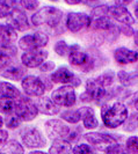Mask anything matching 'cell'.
Returning a JSON list of instances; mask_svg holds the SVG:
<instances>
[{"label":"cell","instance_id":"1","mask_svg":"<svg viewBox=\"0 0 138 154\" xmlns=\"http://www.w3.org/2000/svg\"><path fill=\"white\" fill-rule=\"evenodd\" d=\"M129 115V107L120 100H110L100 108V117L105 128L116 130L122 126Z\"/></svg>","mask_w":138,"mask_h":154},{"label":"cell","instance_id":"2","mask_svg":"<svg viewBox=\"0 0 138 154\" xmlns=\"http://www.w3.org/2000/svg\"><path fill=\"white\" fill-rule=\"evenodd\" d=\"M64 12L59 7L44 5L34 12L30 16V23L33 28L46 27L51 30H58L64 21Z\"/></svg>","mask_w":138,"mask_h":154},{"label":"cell","instance_id":"3","mask_svg":"<svg viewBox=\"0 0 138 154\" xmlns=\"http://www.w3.org/2000/svg\"><path fill=\"white\" fill-rule=\"evenodd\" d=\"M20 140L22 145L28 149H43L48 146V138L45 133L39 130L36 126L26 125L22 126L19 131Z\"/></svg>","mask_w":138,"mask_h":154},{"label":"cell","instance_id":"4","mask_svg":"<svg viewBox=\"0 0 138 154\" xmlns=\"http://www.w3.org/2000/svg\"><path fill=\"white\" fill-rule=\"evenodd\" d=\"M83 138L91 144L96 151L103 152L105 147L113 144V143H124L125 138L120 133H111V132H101V131H88L84 133Z\"/></svg>","mask_w":138,"mask_h":154},{"label":"cell","instance_id":"5","mask_svg":"<svg viewBox=\"0 0 138 154\" xmlns=\"http://www.w3.org/2000/svg\"><path fill=\"white\" fill-rule=\"evenodd\" d=\"M91 21L92 19L88 13L71 11L67 12L64 17V27L71 34H79L89 29Z\"/></svg>","mask_w":138,"mask_h":154},{"label":"cell","instance_id":"6","mask_svg":"<svg viewBox=\"0 0 138 154\" xmlns=\"http://www.w3.org/2000/svg\"><path fill=\"white\" fill-rule=\"evenodd\" d=\"M14 114L23 123H29L37 118L39 111L36 106V102L33 101L31 97L27 96V95H21L16 100Z\"/></svg>","mask_w":138,"mask_h":154},{"label":"cell","instance_id":"7","mask_svg":"<svg viewBox=\"0 0 138 154\" xmlns=\"http://www.w3.org/2000/svg\"><path fill=\"white\" fill-rule=\"evenodd\" d=\"M50 96L61 108H72L78 102L77 92L72 85H59L51 91Z\"/></svg>","mask_w":138,"mask_h":154},{"label":"cell","instance_id":"8","mask_svg":"<svg viewBox=\"0 0 138 154\" xmlns=\"http://www.w3.org/2000/svg\"><path fill=\"white\" fill-rule=\"evenodd\" d=\"M70 124L64 122L61 118H50L44 122V133L50 140L66 139L71 131Z\"/></svg>","mask_w":138,"mask_h":154},{"label":"cell","instance_id":"9","mask_svg":"<svg viewBox=\"0 0 138 154\" xmlns=\"http://www.w3.org/2000/svg\"><path fill=\"white\" fill-rule=\"evenodd\" d=\"M21 82V89L24 95L29 97H39L42 95H45L48 92L44 82L42 81L41 77L35 74H27L22 78Z\"/></svg>","mask_w":138,"mask_h":154},{"label":"cell","instance_id":"10","mask_svg":"<svg viewBox=\"0 0 138 154\" xmlns=\"http://www.w3.org/2000/svg\"><path fill=\"white\" fill-rule=\"evenodd\" d=\"M85 92L91 96L93 103L99 104L100 107L103 103L111 100L109 89L100 85L95 78H88L86 80V82H85Z\"/></svg>","mask_w":138,"mask_h":154},{"label":"cell","instance_id":"11","mask_svg":"<svg viewBox=\"0 0 138 154\" xmlns=\"http://www.w3.org/2000/svg\"><path fill=\"white\" fill-rule=\"evenodd\" d=\"M49 57V51L45 49H33L22 51L20 54V62L27 69H39Z\"/></svg>","mask_w":138,"mask_h":154},{"label":"cell","instance_id":"12","mask_svg":"<svg viewBox=\"0 0 138 154\" xmlns=\"http://www.w3.org/2000/svg\"><path fill=\"white\" fill-rule=\"evenodd\" d=\"M6 23L12 26L19 32L28 31L31 28L30 17H28L26 12L20 7L12 9L9 15L6 17Z\"/></svg>","mask_w":138,"mask_h":154},{"label":"cell","instance_id":"13","mask_svg":"<svg viewBox=\"0 0 138 154\" xmlns=\"http://www.w3.org/2000/svg\"><path fill=\"white\" fill-rule=\"evenodd\" d=\"M108 14L115 22L120 23V24H130V26H133L136 23V21H137L135 19L133 14L128 9L127 6L117 5V4L109 5Z\"/></svg>","mask_w":138,"mask_h":154},{"label":"cell","instance_id":"14","mask_svg":"<svg viewBox=\"0 0 138 154\" xmlns=\"http://www.w3.org/2000/svg\"><path fill=\"white\" fill-rule=\"evenodd\" d=\"M113 59L121 66L136 64L138 63V50H132L127 46H118L113 51Z\"/></svg>","mask_w":138,"mask_h":154},{"label":"cell","instance_id":"15","mask_svg":"<svg viewBox=\"0 0 138 154\" xmlns=\"http://www.w3.org/2000/svg\"><path fill=\"white\" fill-rule=\"evenodd\" d=\"M78 74L70 69L67 65H61L55 69L54 72L50 73L51 81L55 85H72Z\"/></svg>","mask_w":138,"mask_h":154},{"label":"cell","instance_id":"16","mask_svg":"<svg viewBox=\"0 0 138 154\" xmlns=\"http://www.w3.org/2000/svg\"><path fill=\"white\" fill-rule=\"evenodd\" d=\"M27 67H24L21 62H11L4 69L0 71V77L12 81H21L24 75H27Z\"/></svg>","mask_w":138,"mask_h":154},{"label":"cell","instance_id":"17","mask_svg":"<svg viewBox=\"0 0 138 154\" xmlns=\"http://www.w3.org/2000/svg\"><path fill=\"white\" fill-rule=\"evenodd\" d=\"M81 110V115H83V119H81V123H83V128L87 131H92V130H96L99 129L100 122L96 117L95 114V109L93 108L92 106H81L79 107Z\"/></svg>","mask_w":138,"mask_h":154},{"label":"cell","instance_id":"18","mask_svg":"<svg viewBox=\"0 0 138 154\" xmlns=\"http://www.w3.org/2000/svg\"><path fill=\"white\" fill-rule=\"evenodd\" d=\"M36 106L39 108V114H42V115L56 116L59 115V112H61V107L51 99V96H48V95H42V96L37 97Z\"/></svg>","mask_w":138,"mask_h":154},{"label":"cell","instance_id":"19","mask_svg":"<svg viewBox=\"0 0 138 154\" xmlns=\"http://www.w3.org/2000/svg\"><path fill=\"white\" fill-rule=\"evenodd\" d=\"M19 31L7 23L2 24L0 30V46H8L15 44L19 41Z\"/></svg>","mask_w":138,"mask_h":154},{"label":"cell","instance_id":"20","mask_svg":"<svg viewBox=\"0 0 138 154\" xmlns=\"http://www.w3.org/2000/svg\"><path fill=\"white\" fill-rule=\"evenodd\" d=\"M116 80L120 85L124 87H135L138 85V71H127L120 69L116 73Z\"/></svg>","mask_w":138,"mask_h":154},{"label":"cell","instance_id":"21","mask_svg":"<svg viewBox=\"0 0 138 154\" xmlns=\"http://www.w3.org/2000/svg\"><path fill=\"white\" fill-rule=\"evenodd\" d=\"M92 19V17H91ZM115 26V21L109 15L101 16V17H95L92 19L91 26H89V31H95V32H105L108 31L110 28Z\"/></svg>","mask_w":138,"mask_h":154},{"label":"cell","instance_id":"22","mask_svg":"<svg viewBox=\"0 0 138 154\" xmlns=\"http://www.w3.org/2000/svg\"><path fill=\"white\" fill-rule=\"evenodd\" d=\"M73 145L66 139H55L51 140V145L48 148V153L51 154H67L72 153Z\"/></svg>","mask_w":138,"mask_h":154},{"label":"cell","instance_id":"23","mask_svg":"<svg viewBox=\"0 0 138 154\" xmlns=\"http://www.w3.org/2000/svg\"><path fill=\"white\" fill-rule=\"evenodd\" d=\"M59 118H61L64 122H66L70 125H77L81 122L83 115L80 108H67L64 111L59 112Z\"/></svg>","mask_w":138,"mask_h":154},{"label":"cell","instance_id":"24","mask_svg":"<svg viewBox=\"0 0 138 154\" xmlns=\"http://www.w3.org/2000/svg\"><path fill=\"white\" fill-rule=\"evenodd\" d=\"M0 95L13 99V100H17L22 95V92L14 84L6 81V80H2V81H0Z\"/></svg>","mask_w":138,"mask_h":154},{"label":"cell","instance_id":"25","mask_svg":"<svg viewBox=\"0 0 138 154\" xmlns=\"http://www.w3.org/2000/svg\"><path fill=\"white\" fill-rule=\"evenodd\" d=\"M17 48L21 51H28L33 49H39L37 44V39L34 32L31 34H26L22 37H20L17 41Z\"/></svg>","mask_w":138,"mask_h":154},{"label":"cell","instance_id":"26","mask_svg":"<svg viewBox=\"0 0 138 154\" xmlns=\"http://www.w3.org/2000/svg\"><path fill=\"white\" fill-rule=\"evenodd\" d=\"M1 153H9V154H22L26 151V147L22 145L21 141L16 139H8V141L0 147Z\"/></svg>","mask_w":138,"mask_h":154},{"label":"cell","instance_id":"27","mask_svg":"<svg viewBox=\"0 0 138 154\" xmlns=\"http://www.w3.org/2000/svg\"><path fill=\"white\" fill-rule=\"evenodd\" d=\"M95 79L98 80L101 86H103L105 88H110L111 86H114L116 81V72L113 69H106L103 72H101L98 74Z\"/></svg>","mask_w":138,"mask_h":154},{"label":"cell","instance_id":"28","mask_svg":"<svg viewBox=\"0 0 138 154\" xmlns=\"http://www.w3.org/2000/svg\"><path fill=\"white\" fill-rule=\"evenodd\" d=\"M122 129L127 133H132L138 130V111L133 110L132 112H129L125 122L122 124Z\"/></svg>","mask_w":138,"mask_h":154},{"label":"cell","instance_id":"29","mask_svg":"<svg viewBox=\"0 0 138 154\" xmlns=\"http://www.w3.org/2000/svg\"><path fill=\"white\" fill-rule=\"evenodd\" d=\"M16 100L9 99V97H5L0 95V114L1 115H11L14 112L15 109Z\"/></svg>","mask_w":138,"mask_h":154},{"label":"cell","instance_id":"30","mask_svg":"<svg viewBox=\"0 0 138 154\" xmlns=\"http://www.w3.org/2000/svg\"><path fill=\"white\" fill-rule=\"evenodd\" d=\"M52 50H54V52L58 57L65 58L70 54V44L65 39H58V41L55 42L54 46H52Z\"/></svg>","mask_w":138,"mask_h":154},{"label":"cell","instance_id":"31","mask_svg":"<svg viewBox=\"0 0 138 154\" xmlns=\"http://www.w3.org/2000/svg\"><path fill=\"white\" fill-rule=\"evenodd\" d=\"M19 7L23 9L24 12L34 13L41 7V2H39V0H20Z\"/></svg>","mask_w":138,"mask_h":154},{"label":"cell","instance_id":"32","mask_svg":"<svg viewBox=\"0 0 138 154\" xmlns=\"http://www.w3.org/2000/svg\"><path fill=\"white\" fill-rule=\"evenodd\" d=\"M23 122L13 112L11 115H7L5 118V126L7 130H17Z\"/></svg>","mask_w":138,"mask_h":154},{"label":"cell","instance_id":"33","mask_svg":"<svg viewBox=\"0 0 138 154\" xmlns=\"http://www.w3.org/2000/svg\"><path fill=\"white\" fill-rule=\"evenodd\" d=\"M108 12H109V5H107V4H99V5L92 7L91 12H89V15H91L92 19H95V17L109 15Z\"/></svg>","mask_w":138,"mask_h":154},{"label":"cell","instance_id":"34","mask_svg":"<svg viewBox=\"0 0 138 154\" xmlns=\"http://www.w3.org/2000/svg\"><path fill=\"white\" fill-rule=\"evenodd\" d=\"M96 149L91 145L88 144L87 141L86 143H78L77 145H74L73 148H72V153L74 154H80V153H95Z\"/></svg>","mask_w":138,"mask_h":154},{"label":"cell","instance_id":"35","mask_svg":"<svg viewBox=\"0 0 138 154\" xmlns=\"http://www.w3.org/2000/svg\"><path fill=\"white\" fill-rule=\"evenodd\" d=\"M124 146L127 153H138V136H130L125 139Z\"/></svg>","mask_w":138,"mask_h":154},{"label":"cell","instance_id":"36","mask_svg":"<svg viewBox=\"0 0 138 154\" xmlns=\"http://www.w3.org/2000/svg\"><path fill=\"white\" fill-rule=\"evenodd\" d=\"M103 152L105 153H127V148L124 146V143H113L105 147Z\"/></svg>","mask_w":138,"mask_h":154},{"label":"cell","instance_id":"37","mask_svg":"<svg viewBox=\"0 0 138 154\" xmlns=\"http://www.w3.org/2000/svg\"><path fill=\"white\" fill-rule=\"evenodd\" d=\"M56 67H57V66H56V63H55L54 60H48V59H46L45 62L43 63L39 67V72L41 74H42V73L50 74L51 72H54Z\"/></svg>","mask_w":138,"mask_h":154},{"label":"cell","instance_id":"38","mask_svg":"<svg viewBox=\"0 0 138 154\" xmlns=\"http://www.w3.org/2000/svg\"><path fill=\"white\" fill-rule=\"evenodd\" d=\"M81 136H84V134L81 133V128H73V126H72L66 140H69L71 143H77L78 140L81 138Z\"/></svg>","mask_w":138,"mask_h":154},{"label":"cell","instance_id":"39","mask_svg":"<svg viewBox=\"0 0 138 154\" xmlns=\"http://www.w3.org/2000/svg\"><path fill=\"white\" fill-rule=\"evenodd\" d=\"M14 58H12L9 54H7L4 50L0 49V71L4 69L11 62H13Z\"/></svg>","mask_w":138,"mask_h":154},{"label":"cell","instance_id":"40","mask_svg":"<svg viewBox=\"0 0 138 154\" xmlns=\"http://www.w3.org/2000/svg\"><path fill=\"white\" fill-rule=\"evenodd\" d=\"M118 29H120L121 35L125 36V37H132V35L135 32L133 27L130 26V24H120L118 26Z\"/></svg>","mask_w":138,"mask_h":154},{"label":"cell","instance_id":"41","mask_svg":"<svg viewBox=\"0 0 138 154\" xmlns=\"http://www.w3.org/2000/svg\"><path fill=\"white\" fill-rule=\"evenodd\" d=\"M11 12H12V8L5 2V0H0V20L2 19L6 20V17L9 15Z\"/></svg>","mask_w":138,"mask_h":154},{"label":"cell","instance_id":"42","mask_svg":"<svg viewBox=\"0 0 138 154\" xmlns=\"http://www.w3.org/2000/svg\"><path fill=\"white\" fill-rule=\"evenodd\" d=\"M41 79H42V81L44 82V85H45V88L46 91L49 92H51L52 89H54V82L51 81V78H50V74H46V73H42V75H41Z\"/></svg>","mask_w":138,"mask_h":154},{"label":"cell","instance_id":"43","mask_svg":"<svg viewBox=\"0 0 138 154\" xmlns=\"http://www.w3.org/2000/svg\"><path fill=\"white\" fill-rule=\"evenodd\" d=\"M9 139V132L7 129H2L0 128V147L4 146Z\"/></svg>","mask_w":138,"mask_h":154},{"label":"cell","instance_id":"44","mask_svg":"<svg viewBox=\"0 0 138 154\" xmlns=\"http://www.w3.org/2000/svg\"><path fill=\"white\" fill-rule=\"evenodd\" d=\"M79 102H81V103H84V104H89V103H93L91 96L85 92V91L79 95Z\"/></svg>","mask_w":138,"mask_h":154},{"label":"cell","instance_id":"45","mask_svg":"<svg viewBox=\"0 0 138 154\" xmlns=\"http://www.w3.org/2000/svg\"><path fill=\"white\" fill-rule=\"evenodd\" d=\"M101 0H81L80 5H84V6H87V7H94L96 5H99Z\"/></svg>","mask_w":138,"mask_h":154},{"label":"cell","instance_id":"46","mask_svg":"<svg viewBox=\"0 0 138 154\" xmlns=\"http://www.w3.org/2000/svg\"><path fill=\"white\" fill-rule=\"evenodd\" d=\"M136 0H114V4H117V5H122V6H129L131 4H133Z\"/></svg>","mask_w":138,"mask_h":154},{"label":"cell","instance_id":"47","mask_svg":"<svg viewBox=\"0 0 138 154\" xmlns=\"http://www.w3.org/2000/svg\"><path fill=\"white\" fill-rule=\"evenodd\" d=\"M19 1H20V0H5V2H6L12 9L19 7Z\"/></svg>","mask_w":138,"mask_h":154},{"label":"cell","instance_id":"48","mask_svg":"<svg viewBox=\"0 0 138 154\" xmlns=\"http://www.w3.org/2000/svg\"><path fill=\"white\" fill-rule=\"evenodd\" d=\"M132 14L135 16V19L138 21V0L135 1L133 5H132Z\"/></svg>","mask_w":138,"mask_h":154},{"label":"cell","instance_id":"49","mask_svg":"<svg viewBox=\"0 0 138 154\" xmlns=\"http://www.w3.org/2000/svg\"><path fill=\"white\" fill-rule=\"evenodd\" d=\"M64 2L69 6H77V5H80L81 0H64Z\"/></svg>","mask_w":138,"mask_h":154},{"label":"cell","instance_id":"50","mask_svg":"<svg viewBox=\"0 0 138 154\" xmlns=\"http://www.w3.org/2000/svg\"><path fill=\"white\" fill-rule=\"evenodd\" d=\"M132 44L138 49V29H136L132 35Z\"/></svg>","mask_w":138,"mask_h":154},{"label":"cell","instance_id":"51","mask_svg":"<svg viewBox=\"0 0 138 154\" xmlns=\"http://www.w3.org/2000/svg\"><path fill=\"white\" fill-rule=\"evenodd\" d=\"M5 125V118L2 117V115L0 114V128H2Z\"/></svg>","mask_w":138,"mask_h":154},{"label":"cell","instance_id":"52","mask_svg":"<svg viewBox=\"0 0 138 154\" xmlns=\"http://www.w3.org/2000/svg\"><path fill=\"white\" fill-rule=\"evenodd\" d=\"M48 1H51V2H59L61 0H48Z\"/></svg>","mask_w":138,"mask_h":154}]
</instances>
